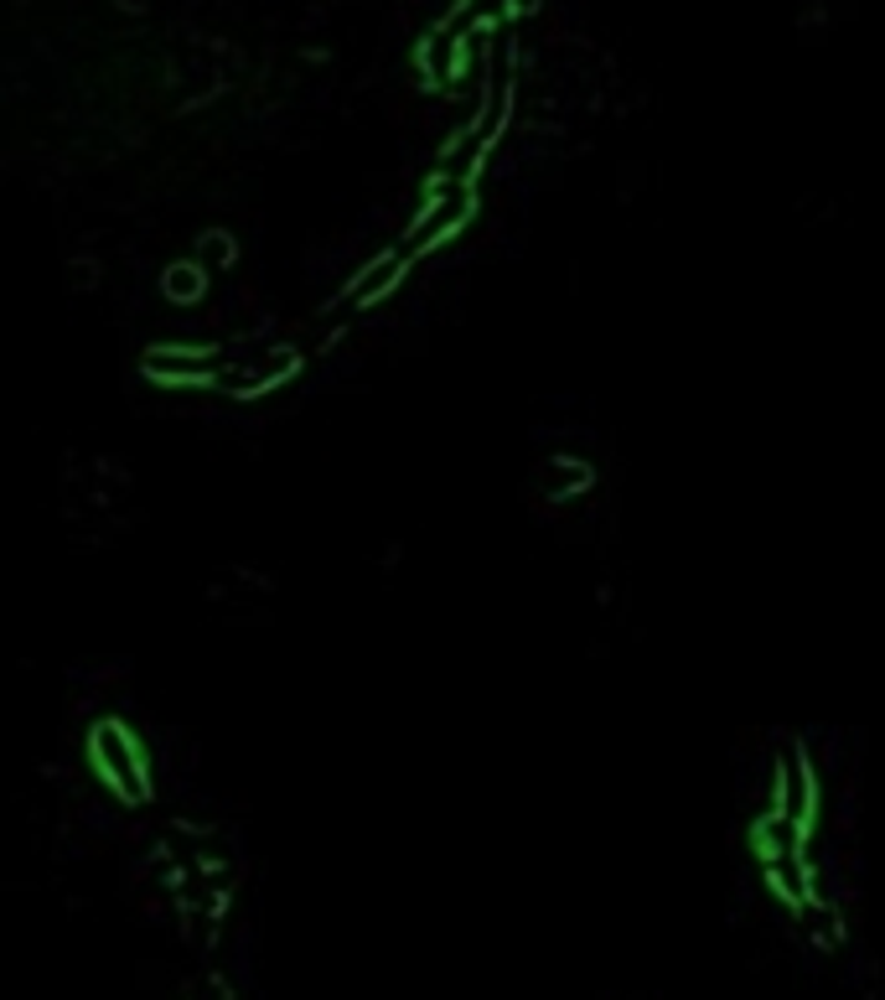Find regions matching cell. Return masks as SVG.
<instances>
[{
    "mask_svg": "<svg viewBox=\"0 0 885 1000\" xmlns=\"http://www.w3.org/2000/svg\"><path fill=\"white\" fill-rule=\"evenodd\" d=\"M150 374H161V379H208L212 358H202V353H156Z\"/></svg>",
    "mask_w": 885,
    "mask_h": 1000,
    "instance_id": "5b68a950",
    "label": "cell"
},
{
    "mask_svg": "<svg viewBox=\"0 0 885 1000\" xmlns=\"http://www.w3.org/2000/svg\"><path fill=\"white\" fill-rule=\"evenodd\" d=\"M405 270H409V259L399 255V249H389L378 265H368V270L358 275V286L347 290V306H368V301H378V296H389L394 280H399Z\"/></svg>",
    "mask_w": 885,
    "mask_h": 1000,
    "instance_id": "277c9868",
    "label": "cell"
},
{
    "mask_svg": "<svg viewBox=\"0 0 885 1000\" xmlns=\"http://www.w3.org/2000/svg\"><path fill=\"white\" fill-rule=\"evenodd\" d=\"M93 762H99V773H105L125 799H140V793H146V768H140L136 746H130V736H125L120 726L93 731Z\"/></svg>",
    "mask_w": 885,
    "mask_h": 1000,
    "instance_id": "7a4b0ae2",
    "label": "cell"
},
{
    "mask_svg": "<svg viewBox=\"0 0 885 1000\" xmlns=\"http://www.w3.org/2000/svg\"><path fill=\"white\" fill-rule=\"evenodd\" d=\"M466 212H471V192H466V182H446L436 198L425 202L420 224L409 228V239L399 244V255H405V259L430 255V249H436L446 234H456V228L466 224Z\"/></svg>",
    "mask_w": 885,
    "mask_h": 1000,
    "instance_id": "6da1fadb",
    "label": "cell"
},
{
    "mask_svg": "<svg viewBox=\"0 0 885 1000\" xmlns=\"http://www.w3.org/2000/svg\"><path fill=\"white\" fill-rule=\"evenodd\" d=\"M580 483H586V467H575V462H559V467L544 477V493H575Z\"/></svg>",
    "mask_w": 885,
    "mask_h": 1000,
    "instance_id": "ba28073f",
    "label": "cell"
},
{
    "mask_svg": "<svg viewBox=\"0 0 885 1000\" xmlns=\"http://www.w3.org/2000/svg\"><path fill=\"white\" fill-rule=\"evenodd\" d=\"M208 280L212 275L202 270V265H177V270H166V296H171V301H197Z\"/></svg>",
    "mask_w": 885,
    "mask_h": 1000,
    "instance_id": "8992f818",
    "label": "cell"
},
{
    "mask_svg": "<svg viewBox=\"0 0 885 1000\" xmlns=\"http://www.w3.org/2000/svg\"><path fill=\"white\" fill-rule=\"evenodd\" d=\"M228 259H233V244L223 239V234H212L208 244H202V249H197V265H202V270L208 275H223V265Z\"/></svg>",
    "mask_w": 885,
    "mask_h": 1000,
    "instance_id": "52a82bcc",
    "label": "cell"
},
{
    "mask_svg": "<svg viewBox=\"0 0 885 1000\" xmlns=\"http://www.w3.org/2000/svg\"><path fill=\"white\" fill-rule=\"evenodd\" d=\"M782 814L797 819V824H808V814H813V773L797 752L782 758Z\"/></svg>",
    "mask_w": 885,
    "mask_h": 1000,
    "instance_id": "3957f363",
    "label": "cell"
}]
</instances>
